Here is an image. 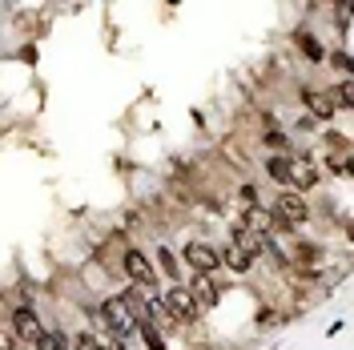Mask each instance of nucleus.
Here are the masks:
<instances>
[{
    "instance_id": "obj_1",
    "label": "nucleus",
    "mask_w": 354,
    "mask_h": 350,
    "mask_svg": "<svg viewBox=\"0 0 354 350\" xmlns=\"http://www.w3.org/2000/svg\"><path fill=\"white\" fill-rule=\"evenodd\" d=\"M270 217H274V230L278 233H294L302 230L310 222V206L302 193H290V189H282L278 197H274V206H270Z\"/></svg>"
},
{
    "instance_id": "obj_2",
    "label": "nucleus",
    "mask_w": 354,
    "mask_h": 350,
    "mask_svg": "<svg viewBox=\"0 0 354 350\" xmlns=\"http://www.w3.org/2000/svg\"><path fill=\"white\" fill-rule=\"evenodd\" d=\"M97 327L113 330V334H121V338H129L133 330H137V314H133V306L125 302V298H105L101 302V310H97Z\"/></svg>"
},
{
    "instance_id": "obj_3",
    "label": "nucleus",
    "mask_w": 354,
    "mask_h": 350,
    "mask_svg": "<svg viewBox=\"0 0 354 350\" xmlns=\"http://www.w3.org/2000/svg\"><path fill=\"white\" fill-rule=\"evenodd\" d=\"M121 274L133 278L137 290H153V286H157V270H153L149 254L137 250V246H125V254H121Z\"/></svg>"
},
{
    "instance_id": "obj_4",
    "label": "nucleus",
    "mask_w": 354,
    "mask_h": 350,
    "mask_svg": "<svg viewBox=\"0 0 354 350\" xmlns=\"http://www.w3.org/2000/svg\"><path fill=\"white\" fill-rule=\"evenodd\" d=\"M161 302H166L169 318H173V327H193L197 318H201V310H197V302L189 298V290L181 286V282H173L166 294H161Z\"/></svg>"
},
{
    "instance_id": "obj_5",
    "label": "nucleus",
    "mask_w": 354,
    "mask_h": 350,
    "mask_svg": "<svg viewBox=\"0 0 354 350\" xmlns=\"http://www.w3.org/2000/svg\"><path fill=\"white\" fill-rule=\"evenodd\" d=\"M322 182V165L318 157H310V153H290V193H306Z\"/></svg>"
},
{
    "instance_id": "obj_6",
    "label": "nucleus",
    "mask_w": 354,
    "mask_h": 350,
    "mask_svg": "<svg viewBox=\"0 0 354 350\" xmlns=\"http://www.w3.org/2000/svg\"><path fill=\"white\" fill-rule=\"evenodd\" d=\"M181 257H186V266L193 270V274H206V278H213V274L222 270V254L213 250L210 242H201V237H193V242H186V250H181Z\"/></svg>"
},
{
    "instance_id": "obj_7",
    "label": "nucleus",
    "mask_w": 354,
    "mask_h": 350,
    "mask_svg": "<svg viewBox=\"0 0 354 350\" xmlns=\"http://www.w3.org/2000/svg\"><path fill=\"white\" fill-rule=\"evenodd\" d=\"M8 322H12V338H17V342H28V347L45 334V322H41V314H37L32 306H17V310L8 314Z\"/></svg>"
},
{
    "instance_id": "obj_8",
    "label": "nucleus",
    "mask_w": 354,
    "mask_h": 350,
    "mask_svg": "<svg viewBox=\"0 0 354 350\" xmlns=\"http://www.w3.org/2000/svg\"><path fill=\"white\" fill-rule=\"evenodd\" d=\"M302 105L310 109V121H331L338 109H334V101H331V89H314V85H302Z\"/></svg>"
},
{
    "instance_id": "obj_9",
    "label": "nucleus",
    "mask_w": 354,
    "mask_h": 350,
    "mask_svg": "<svg viewBox=\"0 0 354 350\" xmlns=\"http://www.w3.org/2000/svg\"><path fill=\"white\" fill-rule=\"evenodd\" d=\"M186 290H189V298L197 302V310H213V306L222 302V286L213 278H206V274H193V282H189Z\"/></svg>"
},
{
    "instance_id": "obj_10",
    "label": "nucleus",
    "mask_w": 354,
    "mask_h": 350,
    "mask_svg": "<svg viewBox=\"0 0 354 350\" xmlns=\"http://www.w3.org/2000/svg\"><path fill=\"white\" fill-rule=\"evenodd\" d=\"M230 246L242 250L246 257H254V262H258V254H266V237L254 233V230H246L242 222H234V230H230Z\"/></svg>"
},
{
    "instance_id": "obj_11",
    "label": "nucleus",
    "mask_w": 354,
    "mask_h": 350,
    "mask_svg": "<svg viewBox=\"0 0 354 350\" xmlns=\"http://www.w3.org/2000/svg\"><path fill=\"white\" fill-rule=\"evenodd\" d=\"M294 41H298V48L306 52V61H314V65H326V48L318 45L306 28H298V32H294Z\"/></svg>"
},
{
    "instance_id": "obj_12",
    "label": "nucleus",
    "mask_w": 354,
    "mask_h": 350,
    "mask_svg": "<svg viewBox=\"0 0 354 350\" xmlns=\"http://www.w3.org/2000/svg\"><path fill=\"white\" fill-rule=\"evenodd\" d=\"M266 173H270L278 186H290V153H270V157H266Z\"/></svg>"
},
{
    "instance_id": "obj_13",
    "label": "nucleus",
    "mask_w": 354,
    "mask_h": 350,
    "mask_svg": "<svg viewBox=\"0 0 354 350\" xmlns=\"http://www.w3.org/2000/svg\"><path fill=\"white\" fill-rule=\"evenodd\" d=\"M222 254V266H230L234 274H250L254 270V257H246L242 250H234V246H226V250H217Z\"/></svg>"
},
{
    "instance_id": "obj_14",
    "label": "nucleus",
    "mask_w": 354,
    "mask_h": 350,
    "mask_svg": "<svg viewBox=\"0 0 354 350\" xmlns=\"http://www.w3.org/2000/svg\"><path fill=\"white\" fill-rule=\"evenodd\" d=\"M331 101H334V109H346V113L354 109V81H351V77H346L342 85H334V89H331Z\"/></svg>"
},
{
    "instance_id": "obj_15",
    "label": "nucleus",
    "mask_w": 354,
    "mask_h": 350,
    "mask_svg": "<svg viewBox=\"0 0 354 350\" xmlns=\"http://www.w3.org/2000/svg\"><path fill=\"white\" fill-rule=\"evenodd\" d=\"M32 347L37 350H69V334H65V330H45Z\"/></svg>"
},
{
    "instance_id": "obj_16",
    "label": "nucleus",
    "mask_w": 354,
    "mask_h": 350,
    "mask_svg": "<svg viewBox=\"0 0 354 350\" xmlns=\"http://www.w3.org/2000/svg\"><path fill=\"white\" fill-rule=\"evenodd\" d=\"M93 338H97V350H125V338L113 334V330H105V327H97Z\"/></svg>"
},
{
    "instance_id": "obj_17",
    "label": "nucleus",
    "mask_w": 354,
    "mask_h": 350,
    "mask_svg": "<svg viewBox=\"0 0 354 350\" xmlns=\"http://www.w3.org/2000/svg\"><path fill=\"white\" fill-rule=\"evenodd\" d=\"M326 165H331V173H338V177H351V149L326 153Z\"/></svg>"
},
{
    "instance_id": "obj_18",
    "label": "nucleus",
    "mask_w": 354,
    "mask_h": 350,
    "mask_svg": "<svg viewBox=\"0 0 354 350\" xmlns=\"http://www.w3.org/2000/svg\"><path fill=\"white\" fill-rule=\"evenodd\" d=\"M137 334L145 338V347L149 350H166V338H161V330H153L145 318H137Z\"/></svg>"
},
{
    "instance_id": "obj_19",
    "label": "nucleus",
    "mask_w": 354,
    "mask_h": 350,
    "mask_svg": "<svg viewBox=\"0 0 354 350\" xmlns=\"http://www.w3.org/2000/svg\"><path fill=\"white\" fill-rule=\"evenodd\" d=\"M157 266H161V274L177 278V257H173V250H169V246H161V250H157Z\"/></svg>"
},
{
    "instance_id": "obj_20",
    "label": "nucleus",
    "mask_w": 354,
    "mask_h": 350,
    "mask_svg": "<svg viewBox=\"0 0 354 350\" xmlns=\"http://www.w3.org/2000/svg\"><path fill=\"white\" fill-rule=\"evenodd\" d=\"M69 350H97V338H93V330H77L69 338Z\"/></svg>"
},
{
    "instance_id": "obj_21",
    "label": "nucleus",
    "mask_w": 354,
    "mask_h": 350,
    "mask_svg": "<svg viewBox=\"0 0 354 350\" xmlns=\"http://www.w3.org/2000/svg\"><path fill=\"white\" fill-rule=\"evenodd\" d=\"M326 65H334V69L342 72V77H351V72H354V61H351V52H331V57H326Z\"/></svg>"
},
{
    "instance_id": "obj_22",
    "label": "nucleus",
    "mask_w": 354,
    "mask_h": 350,
    "mask_svg": "<svg viewBox=\"0 0 354 350\" xmlns=\"http://www.w3.org/2000/svg\"><path fill=\"white\" fill-rule=\"evenodd\" d=\"M237 202H242L246 210H254V206H258V189L250 186V182H242V186H237Z\"/></svg>"
},
{
    "instance_id": "obj_23",
    "label": "nucleus",
    "mask_w": 354,
    "mask_h": 350,
    "mask_svg": "<svg viewBox=\"0 0 354 350\" xmlns=\"http://www.w3.org/2000/svg\"><path fill=\"white\" fill-rule=\"evenodd\" d=\"M278 322H282V314H278V310H270V306L258 310V327H278Z\"/></svg>"
},
{
    "instance_id": "obj_24",
    "label": "nucleus",
    "mask_w": 354,
    "mask_h": 350,
    "mask_svg": "<svg viewBox=\"0 0 354 350\" xmlns=\"http://www.w3.org/2000/svg\"><path fill=\"white\" fill-rule=\"evenodd\" d=\"M17 347H21V342L12 338V330H4V327H0V350H17Z\"/></svg>"
},
{
    "instance_id": "obj_25",
    "label": "nucleus",
    "mask_w": 354,
    "mask_h": 350,
    "mask_svg": "<svg viewBox=\"0 0 354 350\" xmlns=\"http://www.w3.org/2000/svg\"><path fill=\"white\" fill-rule=\"evenodd\" d=\"M21 61H24V65H37V48H32V45L21 48Z\"/></svg>"
}]
</instances>
